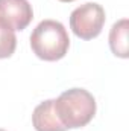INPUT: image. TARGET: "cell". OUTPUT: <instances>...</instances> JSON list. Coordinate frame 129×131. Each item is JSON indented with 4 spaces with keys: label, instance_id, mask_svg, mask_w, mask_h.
I'll return each mask as SVG.
<instances>
[{
    "label": "cell",
    "instance_id": "6",
    "mask_svg": "<svg viewBox=\"0 0 129 131\" xmlns=\"http://www.w3.org/2000/svg\"><path fill=\"white\" fill-rule=\"evenodd\" d=\"M128 18L115 21L109 31V47L112 53L119 58H128L129 41H128Z\"/></svg>",
    "mask_w": 129,
    "mask_h": 131
},
{
    "label": "cell",
    "instance_id": "8",
    "mask_svg": "<svg viewBox=\"0 0 129 131\" xmlns=\"http://www.w3.org/2000/svg\"><path fill=\"white\" fill-rule=\"evenodd\" d=\"M59 2H64V3H70V2H74V0H59Z\"/></svg>",
    "mask_w": 129,
    "mask_h": 131
},
{
    "label": "cell",
    "instance_id": "4",
    "mask_svg": "<svg viewBox=\"0 0 129 131\" xmlns=\"http://www.w3.org/2000/svg\"><path fill=\"white\" fill-rule=\"evenodd\" d=\"M33 18L28 0H0V21L14 31H23Z\"/></svg>",
    "mask_w": 129,
    "mask_h": 131
},
{
    "label": "cell",
    "instance_id": "3",
    "mask_svg": "<svg viewBox=\"0 0 129 131\" xmlns=\"http://www.w3.org/2000/svg\"><path fill=\"white\" fill-rule=\"evenodd\" d=\"M105 25V9L99 3L78 6L70 15V28L82 40H93L102 32Z\"/></svg>",
    "mask_w": 129,
    "mask_h": 131
},
{
    "label": "cell",
    "instance_id": "2",
    "mask_svg": "<svg viewBox=\"0 0 129 131\" xmlns=\"http://www.w3.org/2000/svg\"><path fill=\"white\" fill-rule=\"evenodd\" d=\"M31 47L40 60L58 61L67 55L70 47L67 29L56 20H43L31 35Z\"/></svg>",
    "mask_w": 129,
    "mask_h": 131
},
{
    "label": "cell",
    "instance_id": "5",
    "mask_svg": "<svg viewBox=\"0 0 129 131\" xmlns=\"http://www.w3.org/2000/svg\"><path fill=\"white\" fill-rule=\"evenodd\" d=\"M55 99H47L35 107L32 114V124L36 131H65L55 113Z\"/></svg>",
    "mask_w": 129,
    "mask_h": 131
},
{
    "label": "cell",
    "instance_id": "9",
    "mask_svg": "<svg viewBox=\"0 0 129 131\" xmlns=\"http://www.w3.org/2000/svg\"><path fill=\"white\" fill-rule=\"evenodd\" d=\"M0 131H6V130H2V128H0Z\"/></svg>",
    "mask_w": 129,
    "mask_h": 131
},
{
    "label": "cell",
    "instance_id": "7",
    "mask_svg": "<svg viewBox=\"0 0 129 131\" xmlns=\"http://www.w3.org/2000/svg\"><path fill=\"white\" fill-rule=\"evenodd\" d=\"M15 47H17V38L14 29L0 21V60L9 58L15 52Z\"/></svg>",
    "mask_w": 129,
    "mask_h": 131
},
{
    "label": "cell",
    "instance_id": "1",
    "mask_svg": "<svg viewBox=\"0 0 129 131\" xmlns=\"http://www.w3.org/2000/svg\"><path fill=\"white\" fill-rule=\"evenodd\" d=\"M55 113L65 128H81L96 114V99L85 89H70L55 99Z\"/></svg>",
    "mask_w": 129,
    "mask_h": 131
}]
</instances>
